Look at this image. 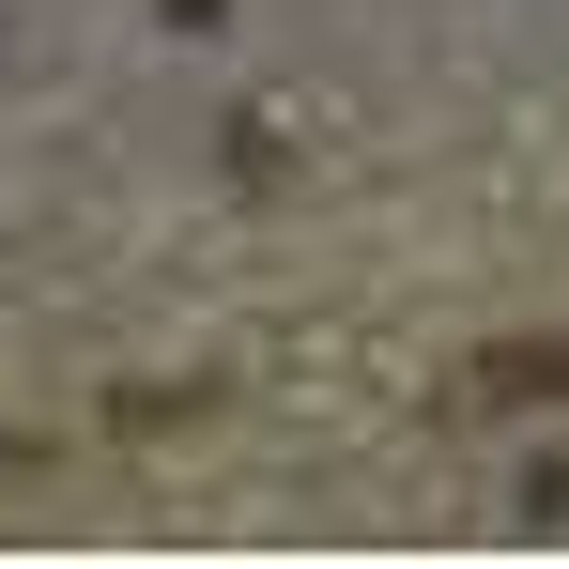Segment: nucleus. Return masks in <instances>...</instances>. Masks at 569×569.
Returning <instances> with one entry per match:
<instances>
[{
	"label": "nucleus",
	"mask_w": 569,
	"mask_h": 569,
	"mask_svg": "<svg viewBox=\"0 0 569 569\" xmlns=\"http://www.w3.org/2000/svg\"><path fill=\"white\" fill-rule=\"evenodd\" d=\"M477 400H569V339H508V355H477Z\"/></svg>",
	"instance_id": "nucleus-1"
}]
</instances>
